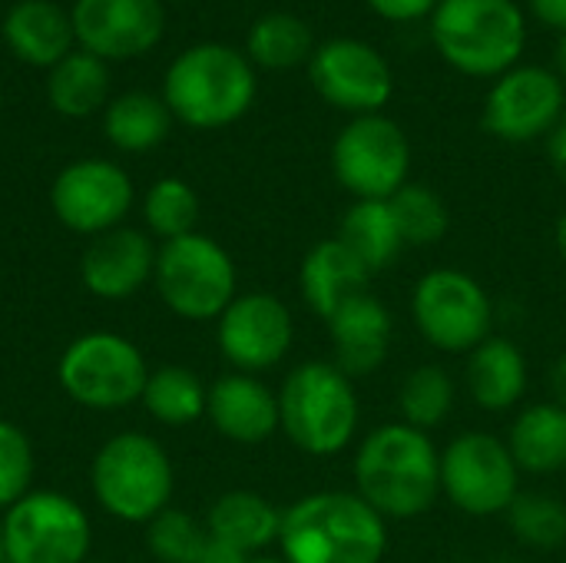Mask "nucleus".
<instances>
[{
    "instance_id": "nucleus-8",
    "label": "nucleus",
    "mask_w": 566,
    "mask_h": 563,
    "mask_svg": "<svg viewBox=\"0 0 566 563\" xmlns=\"http://www.w3.org/2000/svg\"><path fill=\"white\" fill-rule=\"evenodd\" d=\"M149 365L143 352L116 332H86L73 338L60 362L56 382L70 402L90 411H123L143 398Z\"/></svg>"
},
{
    "instance_id": "nucleus-27",
    "label": "nucleus",
    "mask_w": 566,
    "mask_h": 563,
    "mask_svg": "<svg viewBox=\"0 0 566 563\" xmlns=\"http://www.w3.org/2000/svg\"><path fill=\"white\" fill-rule=\"evenodd\" d=\"M315 46L318 43L312 37V27L302 17H295L289 10H272L252 23L249 40H245V56L252 66L285 73L302 63L308 66Z\"/></svg>"
},
{
    "instance_id": "nucleus-46",
    "label": "nucleus",
    "mask_w": 566,
    "mask_h": 563,
    "mask_svg": "<svg viewBox=\"0 0 566 563\" xmlns=\"http://www.w3.org/2000/svg\"><path fill=\"white\" fill-rule=\"evenodd\" d=\"M83 563H116V561H83Z\"/></svg>"
},
{
    "instance_id": "nucleus-17",
    "label": "nucleus",
    "mask_w": 566,
    "mask_h": 563,
    "mask_svg": "<svg viewBox=\"0 0 566 563\" xmlns=\"http://www.w3.org/2000/svg\"><path fill=\"white\" fill-rule=\"evenodd\" d=\"M73 33L99 60H126L153 50L163 37V0H76Z\"/></svg>"
},
{
    "instance_id": "nucleus-22",
    "label": "nucleus",
    "mask_w": 566,
    "mask_h": 563,
    "mask_svg": "<svg viewBox=\"0 0 566 563\" xmlns=\"http://www.w3.org/2000/svg\"><path fill=\"white\" fill-rule=\"evenodd\" d=\"M527 378H531L527 358L511 338L491 335L468 355L464 385L481 411H494V415L511 411L524 398Z\"/></svg>"
},
{
    "instance_id": "nucleus-21",
    "label": "nucleus",
    "mask_w": 566,
    "mask_h": 563,
    "mask_svg": "<svg viewBox=\"0 0 566 563\" xmlns=\"http://www.w3.org/2000/svg\"><path fill=\"white\" fill-rule=\"evenodd\" d=\"M368 285H371V272L348 252V246L338 236L315 242L298 269V292L305 305L325 322L342 305L365 295Z\"/></svg>"
},
{
    "instance_id": "nucleus-29",
    "label": "nucleus",
    "mask_w": 566,
    "mask_h": 563,
    "mask_svg": "<svg viewBox=\"0 0 566 563\" xmlns=\"http://www.w3.org/2000/svg\"><path fill=\"white\" fill-rule=\"evenodd\" d=\"M206 402H209V388L186 365H163L149 372L143 398H139L146 415L169 428L199 421L206 415Z\"/></svg>"
},
{
    "instance_id": "nucleus-28",
    "label": "nucleus",
    "mask_w": 566,
    "mask_h": 563,
    "mask_svg": "<svg viewBox=\"0 0 566 563\" xmlns=\"http://www.w3.org/2000/svg\"><path fill=\"white\" fill-rule=\"evenodd\" d=\"M169 106L143 90L116 96L103 113V133L123 153H146L159 146L169 136Z\"/></svg>"
},
{
    "instance_id": "nucleus-24",
    "label": "nucleus",
    "mask_w": 566,
    "mask_h": 563,
    "mask_svg": "<svg viewBox=\"0 0 566 563\" xmlns=\"http://www.w3.org/2000/svg\"><path fill=\"white\" fill-rule=\"evenodd\" d=\"M3 37L13 56L30 66H56L76 40L70 13H63L50 0L17 3L3 20Z\"/></svg>"
},
{
    "instance_id": "nucleus-9",
    "label": "nucleus",
    "mask_w": 566,
    "mask_h": 563,
    "mask_svg": "<svg viewBox=\"0 0 566 563\" xmlns=\"http://www.w3.org/2000/svg\"><path fill=\"white\" fill-rule=\"evenodd\" d=\"M411 319L421 338L438 352L471 355L494 332V302L471 272L444 265L418 279Z\"/></svg>"
},
{
    "instance_id": "nucleus-13",
    "label": "nucleus",
    "mask_w": 566,
    "mask_h": 563,
    "mask_svg": "<svg viewBox=\"0 0 566 563\" xmlns=\"http://www.w3.org/2000/svg\"><path fill=\"white\" fill-rule=\"evenodd\" d=\"M564 113L566 86L554 66L517 63L514 70L491 80L481 123L494 139L521 146L551 136Z\"/></svg>"
},
{
    "instance_id": "nucleus-33",
    "label": "nucleus",
    "mask_w": 566,
    "mask_h": 563,
    "mask_svg": "<svg viewBox=\"0 0 566 563\" xmlns=\"http://www.w3.org/2000/svg\"><path fill=\"white\" fill-rule=\"evenodd\" d=\"M143 219H146L149 236L163 242L189 236L196 232V222H199V196L189 183L176 176L156 179L143 199Z\"/></svg>"
},
{
    "instance_id": "nucleus-38",
    "label": "nucleus",
    "mask_w": 566,
    "mask_h": 563,
    "mask_svg": "<svg viewBox=\"0 0 566 563\" xmlns=\"http://www.w3.org/2000/svg\"><path fill=\"white\" fill-rule=\"evenodd\" d=\"M527 7L544 27L566 33V0H527Z\"/></svg>"
},
{
    "instance_id": "nucleus-35",
    "label": "nucleus",
    "mask_w": 566,
    "mask_h": 563,
    "mask_svg": "<svg viewBox=\"0 0 566 563\" xmlns=\"http://www.w3.org/2000/svg\"><path fill=\"white\" fill-rule=\"evenodd\" d=\"M206 541V524L176 508H166L146 524V551L159 563H196Z\"/></svg>"
},
{
    "instance_id": "nucleus-37",
    "label": "nucleus",
    "mask_w": 566,
    "mask_h": 563,
    "mask_svg": "<svg viewBox=\"0 0 566 563\" xmlns=\"http://www.w3.org/2000/svg\"><path fill=\"white\" fill-rule=\"evenodd\" d=\"M368 10L388 23H415L428 20L438 7V0H365Z\"/></svg>"
},
{
    "instance_id": "nucleus-7",
    "label": "nucleus",
    "mask_w": 566,
    "mask_h": 563,
    "mask_svg": "<svg viewBox=\"0 0 566 563\" xmlns=\"http://www.w3.org/2000/svg\"><path fill=\"white\" fill-rule=\"evenodd\" d=\"M153 285L163 305L186 322L219 319L239 295L232 256L202 232H189L159 246Z\"/></svg>"
},
{
    "instance_id": "nucleus-32",
    "label": "nucleus",
    "mask_w": 566,
    "mask_h": 563,
    "mask_svg": "<svg viewBox=\"0 0 566 563\" xmlns=\"http://www.w3.org/2000/svg\"><path fill=\"white\" fill-rule=\"evenodd\" d=\"M391 212L398 219V229H401V239H405V249H428V246H438L448 229H451V212L444 206V199L424 186V183H408L401 186L391 199Z\"/></svg>"
},
{
    "instance_id": "nucleus-4",
    "label": "nucleus",
    "mask_w": 566,
    "mask_h": 563,
    "mask_svg": "<svg viewBox=\"0 0 566 563\" xmlns=\"http://www.w3.org/2000/svg\"><path fill=\"white\" fill-rule=\"evenodd\" d=\"M255 90V66L245 53L226 43H192L169 63L163 103L192 129H222L249 113Z\"/></svg>"
},
{
    "instance_id": "nucleus-12",
    "label": "nucleus",
    "mask_w": 566,
    "mask_h": 563,
    "mask_svg": "<svg viewBox=\"0 0 566 563\" xmlns=\"http://www.w3.org/2000/svg\"><path fill=\"white\" fill-rule=\"evenodd\" d=\"M441 494L468 518H497L521 494V468L507 441L464 431L441 451Z\"/></svg>"
},
{
    "instance_id": "nucleus-39",
    "label": "nucleus",
    "mask_w": 566,
    "mask_h": 563,
    "mask_svg": "<svg viewBox=\"0 0 566 563\" xmlns=\"http://www.w3.org/2000/svg\"><path fill=\"white\" fill-rule=\"evenodd\" d=\"M547 159L557 169V176L566 179V113L560 116V123L551 129V136H547Z\"/></svg>"
},
{
    "instance_id": "nucleus-1",
    "label": "nucleus",
    "mask_w": 566,
    "mask_h": 563,
    "mask_svg": "<svg viewBox=\"0 0 566 563\" xmlns=\"http://www.w3.org/2000/svg\"><path fill=\"white\" fill-rule=\"evenodd\" d=\"M355 494L385 521H415L441 498V451L405 421L375 428L355 455Z\"/></svg>"
},
{
    "instance_id": "nucleus-41",
    "label": "nucleus",
    "mask_w": 566,
    "mask_h": 563,
    "mask_svg": "<svg viewBox=\"0 0 566 563\" xmlns=\"http://www.w3.org/2000/svg\"><path fill=\"white\" fill-rule=\"evenodd\" d=\"M551 402L566 408V355H560L551 368Z\"/></svg>"
},
{
    "instance_id": "nucleus-23",
    "label": "nucleus",
    "mask_w": 566,
    "mask_h": 563,
    "mask_svg": "<svg viewBox=\"0 0 566 563\" xmlns=\"http://www.w3.org/2000/svg\"><path fill=\"white\" fill-rule=\"evenodd\" d=\"M206 531L239 554L259 557L269 544H279L282 511L255 491H229L212 501Z\"/></svg>"
},
{
    "instance_id": "nucleus-26",
    "label": "nucleus",
    "mask_w": 566,
    "mask_h": 563,
    "mask_svg": "<svg viewBox=\"0 0 566 563\" xmlns=\"http://www.w3.org/2000/svg\"><path fill=\"white\" fill-rule=\"evenodd\" d=\"M338 239L371 275L395 265L405 249V239H401V229L388 199H355L348 212L342 216Z\"/></svg>"
},
{
    "instance_id": "nucleus-31",
    "label": "nucleus",
    "mask_w": 566,
    "mask_h": 563,
    "mask_svg": "<svg viewBox=\"0 0 566 563\" xmlns=\"http://www.w3.org/2000/svg\"><path fill=\"white\" fill-rule=\"evenodd\" d=\"M454 398H458V385L441 365H418L401 382L398 411L405 425L418 431H431L448 421V415L454 411Z\"/></svg>"
},
{
    "instance_id": "nucleus-6",
    "label": "nucleus",
    "mask_w": 566,
    "mask_h": 563,
    "mask_svg": "<svg viewBox=\"0 0 566 563\" xmlns=\"http://www.w3.org/2000/svg\"><path fill=\"white\" fill-rule=\"evenodd\" d=\"M96 504L123 524H149L172 501L176 475L166 448L139 431L113 435L90 465Z\"/></svg>"
},
{
    "instance_id": "nucleus-47",
    "label": "nucleus",
    "mask_w": 566,
    "mask_h": 563,
    "mask_svg": "<svg viewBox=\"0 0 566 563\" xmlns=\"http://www.w3.org/2000/svg\"><path fill=\"white\" fill-rule=\"evenodd\" d=\"M497 563H514V561H497Z\"/></svg>"
},
{
    "instance_id": "nucleus-5",
    "label": "nucleus",
    "mask_w": 566,
    "mask_h": 563,
    "mask_svg": "<svg viewBox=\"0 0 566 563\" xmlns=\"http://www.w3.org/2000/svg\"><path fill=\"white\" fill-rule=\"evenodd\" d=\"M355 382L335 362H305L279 388V431L312 458L342 455L358 431Z\"/></svg>"
},
{
    "instance_id": "nucleus-19",
    "label": "nucleus",
    "mask_w": 566,
    "mask_h": 563,
    "mask_svg": "<svg viewBox=\"0 0 566 563\" xmlns=\"http://www.w3.org/2000/svg\"><path fill=\"white\" fill-rule=\"evenodd\" d=\"M206 418L235 445H262L279 431V395L255 375H222L209 385Z\"/></svg>"
},
{
    "instance_id": "nucleus-2",
    "label": "nucleus",
    "mask_w": 566,
    "mask_h": 563,
    "mask_svg": "<svg viewBox=\"0 0 566 563\" xmlns=\"http://www.w3.org/2000/svg\"><path fill=\"white\" fill-rule=\"evenodd\" d=\"M279 548L285 563H381L388 521L355 491H318L282 511Z\"/></svg>"
},
{
    "instance_id": "nucleus-18",
    "label": "nucleus",
    "mask_w": 566,
    "mask_h": 563,
    "mask_svg": "<svg viewBox=\"0 0 566 563\" xmlns=\"http://www.w3.org/2000/svg\"><path fill=\"white\" fill-rule=\"evenodd\" d=\"M156 252L159 249L153 246L149 232L129 226L96 236L80 259L83 289L103 302H123L136 295L146 282H153Z\"/></svg>"
},
{
    "instance_id": "nucleus-3",
    "label": "nucleus",
    "mask_w": 566,
    "mask_h": 563,
    "mask_svg": "<svg viewBox=\"0 0 566 563\" xmlns=\"http://www.w3.org/2000/svg\"><path fill=\"white\" fill-rule=\"evenodd\" d=\"M428 33L451 70L497 80L524 56L527 17L517 0H438Z\"/></svg>"
},
{
    "instance_id": "nucleus-42",
    "label": "nucleus",
    "mask_w": 566,
    "mask_h": 563,
    "mask_svg": "<svg viewBox=\"0 0 566 563\" xmlns=\"http://www.w3.org/2000/svg\"><path fill=\"white\" fill-rule=\"evenodd\" d=\"M554 73L564 80L566 86V33L557 37V46H554Z\"/></svg>"
},
{
    "instance_id": "nucleus-34",
    "label": "nucleus",
    "mask_w": 566,
    "mask_h": 563,
    "mask_svg": "<svg viewBox=\"0 0 566 563\" xmlns=\"http://www.w3.org/2000/svg\"><path fill=\"white\" fill-rule=\"evenodd\" d=\"M504 518L524 548L554 551V548L566 544V504L554 494H537V491L524 494L521 491Z\"/></svg>"
},
{
    "instance_id": "nucleus-30",
    "label": "nucleus",
    "mask_w": 566,
    "mask_h": 563,
    "mask_svg": "<svg viewBox=\"0 0 566 563\" xmlns=\"http://www.w3.org/2000/svg\"><path fill=\"white\" fill-rule=\"evenodd\" d=\"M109 90L106 60L80 50L66 53L56 66H50L46 76V96L50 106L63 116H90L103 106Z\"/></svg>"
},
{
    "instance_id": "nucleus-16",
    "label": "nucleus",
    "mask_w": 566,
    "mask_h": 563,
    "mask_svg": "<svg viewBox=\"0 0 566 563\" xmlns=\"http://www.w3.org/2000/svg\"><path fill=\"white\" fill-rule=\"evenodd\" d=\"M295 338L292 312L282 299L269 292H245L229 302V309L216 319V342L222 358L242 372L259 375L275 368Z\"/></svg>"
},
{
    "instance_id": "nucleus-43",
    "label": "nucleus",
    "mask_w": 566,
    "mask_h": 563,
    "mask_svg": "<svg viewBox=\"0 0 566 563\" xmlns=\"http://www.w3.org/2000/svg\"><path fill=\"white\" fill-rule=\"evenodd\" d=\"M554 242H557V252H560V259L566 262V212L557 219V226H554Z\"/></svg>"
},
{
    "instance_id": "nucleus-25",
    "label": "nucleus",
    "mask_w": 566,
    "mask_h": 563,
    "mask_svg": "<svg viewBox=\"0 0 566 563\" xmlns=\"http://www.w3.org/2000/svg\"><path fill=\"white\" fill-rule=\"evenodd\" d=\"M507 451L527 475H557L566 468V408L554 402L527 405L511 431Z\"/></svg>"
},
{
    "instance_id": "nucleus-45",
    "label": "nucleus",
    "mask_w": 566,
    "mask_h": 563,
    "mask_svg": "<svg viewBox=\"0 0 566 563\" xmlns=\"http://www.w3.org/2000/svg\"><path fill=\"white\" fill-rule=\"evenodd\" d=\"M0 563H3V528H0Z\"/></svg>"
},
{
    "instance_id": "nucleus-44",
    "label": "nucleus",
    "mask_w": 566,
    "mask_h": 563,
    "mask_svg": "<svg viewBox=\"0 0 566 563\" xmlns=\"http://www.w3.org/2000/svg\"><path fill=\"white\" fill-rule=\"evenodd\" d=\"M249 563H285V561H282V557H279V561H275V557H252Z\"/></svg>"
},
{
    "instance_id": "nucleus-48",
    "label": "nucleus",
    "mask_w": 566,
    "mask_h": 563,
    "mask_svg": "<svg viewBox=\"0 0 566 563\" xmlns=\"http://www.w3.org/2000/svg\"><path fill=\"white\" fill-rule=\"evenodd\" d=\"M448 563H461V561H448Z\"/></svg>"
},
{
    "instance_id": "nucleus-14",
    "label": "nucleus",
    "mask_w": 566,
    "mask_h": 563,
    "mask_svg": "<svg viewBox=\"0 0 566 563\" xmlns=\"http://www.w3.org/2000/svg\"><path fill=\"white\" fill-rule=\"evenodd\" d=\"M308 80L328 106L348 116L381 113L395 93L391 63L378 46L358 37L322 40L308 60Z\"/></svg>"
},
{
    "instance_id": "nucleus-10",
    "label": "nucleus",
    "mask_w": 566,
    "mask_h": 563,
    "mask_svg": "<svg viewBox=\"0 0 566 563\" xmlns=\"http://www.w3.org/2000/svg\"><path fill=\"white\" fill-rule=\"evenodd\" d=\"M332 173L355 199H391L411 183V139L385 113L352 116L332 143Z\"/></svg>"
},
{
    "instance_id": "nucleus-40",
    "label": "nucleus",
    "mask_w": 566,
    "mask_h": 563,
    "mask_svg": "<svg viewBox=\"0 0 566 563\" xmlns=\"http://www.w3.org/2000/svg\"><path fill=\"white\" fill-rule=\"evenodd\" d=\"M249 561H252V557L239 554L235 548H229V544H222V541L209 538V541H206V548H202V554H199V561H196V563H249Z\"/></svg>"
},
{
    "instance_id": "nucleus-11",
    "label": "nucleus",
    "mask_w": 566,
    "mask_h": 563,
    "mask_svg": "<svg viewBox=\"0 0 566 563\" xmlns=\"http://www.w3.org/2000/svg\"><path fill=\"white\" fill-rule=\"evenodd\" d=\"M3 563L90 561L93 528L86 511L60 491H30L0 518Z\"/></svg>"
},
{
    "instance_id": "nucleus-36",
    "label": "nucleus",
    "mask_w": 566,
    "mask_h": 563,
    "mask_svg": "<svg viewBox=\"0 0 566 563\" xmlns=\"http://www.w3.org/2000/svg\"><path fill=\"white\" fill-rule=\"evenodd\" d=\"M33 445L27 431L0 418V511L13 508L33 488Z\"/></svg>"
},
{
    "instance_id": "nucleus-20",
    "label": "nucleus",
    "mask_w": 566,
    "mask_h": 563,
    "mask_svg": "<svg viewBox=\"0 0 566 563\" xmlns=\"http://www.w3.org/2000/svg\"><path fill=\"white\" fill-rule=\"evenodd\" d=\"M328 335L335 345V365L355 382L375 375L385 365L395 322L391 312L371 292H365L328 319Z\"/></svg>"
},
{
    "instance_id": "nucleus-15",
    "label": "nucleus",
    "mask_w": 566,
    "mask_h": 563,
    "mask_svg": "<svg viewBox=\"0 0 566 563\" xmlns=\"http://www.w3.org/2000/svg\"><path fill=\"white\" fill-rule=\"evenodd\" d=\"M53 216L76 236H103L123 226L133 206V179L109 159H80L50 186Z\"/></svg>"
}]
</instances>
